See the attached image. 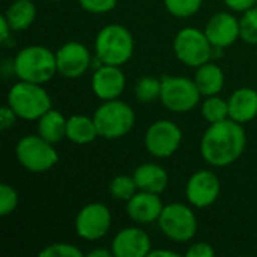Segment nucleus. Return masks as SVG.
<instances>
[{
  "instance_id": "nucleus-14",
  "label": "nucleus",
  "mask_w": 257,
  "mask_h": 257,
  "mask_svg": "<svg viewBox=\"0 0 257 257\" xmlns=\"http://www.w3.org/2000/svg\"><path fill=\"white\" fill-rule=\"evenodd\" d=\"M152 250L149 235L137 226L119 230L111 241L114 257H148Z\"/></svg>"
},
{
  "instance_id": "nucleus-11",
  "label": "nucleus",
  "mask_w": 257,
  "mask_h": 257,
  "mask_svg": "<svg viewBox=\"0 0 257 257\" xmlns=\"http://www.w3.org/2000/svg\"><path fill=\"white\" fill-rule=\"evenodd\" d=\"M111 227V212L107 205L93 202L83 206L75 217V232L84 241L102 239Z\"/></svg>"
},
{
  "instance_id": "nucleus-10",
  "label": "nucleus",
  "mask_w": 257,
  "mask_h": 257,
  "mask_svg": "<svg viewBox=\"0 0 257 257\" xmlns=\"http://www.w3.org/2000/svg\"><path fill=\"white\" fill-rule=\"evenodd\" d=\"M182 143L181 128L169 119H160L149 125L145 134V146L155 158H169Z\"/></svg>"
},
{
  "instance_id": "nucleus-39",
  "label": "nucleus",
  "mask_w": 257,
  "mask_h": 257,
  "mask_svg": "<svg viewBox=\"0 0 257 257\" xmlns=\"http://www.w3.org/2000/svg\"><path fill=\"white\" fill-rule=\"evenodd\" d=\"M256 6H257V0H256Z\"/></svg>"
},
{
  "instance_id": "nucleus-35",
  "label": "nucleus",
  "mask_w": 257,
  "mask_h": 257,
  "mask_svg": "<svg viewBox=\"0 0 257 257\" xmlns=\"http://www.w3.org/2000/svg\"><path fill=\"white\" fill-rule=\"evenodd\" d=\"M11 32H12L11 24H9L8 18H6V17H5V14H3V15L0 17V39H2V42L8 41V38H9Z\"/></svg>"
},
{
  "instance_id": "nucleus-3",
  "label": "nucleus",
  "mask_w": 257,
  "mask_h": 257,
  "mask_svg": "<svg viewBox=\"0 0 257 257\" xmlns=\"http://www.w3.org/2000/svg\"><path fill=\"white\" fill-rule=\"evenodd\" d=\"M95 53L104 65L122 66L134 54V36L122 24H107L95 38Z\"/></svg>"
},
{
  "instance_id": "nucleus-25",
  "label": "nucleus",
  "mask_w": 257,
  "mask_h": 257,
  "mask_svg": "<svg viewBox=\"0 0 257 257\" xmlns=\"http://www.w3.org/2000/svg\"><path fill=\"white\" fill-rule=\"evenodd\" d=\"M134 93H136V98L140 102L151 104L157 98H160V95H161V80H158V78H155L152 75L142 77L136 83Z\"/></svg>"
},
{
  "instance_id": "nucleus-15",
  "label": "nucleus",
  "mask_w": 257,
  "mask_h": 257,
  "mask_svg": "<svg viewBox=\"0 0 257 257\" xmlns=\"http://www.w3.org/2000/svg\"><path fill=\"white\" fill-rule=\"evenodd\" d=\"M92 92L102 101L117 99L126 86V78L120 66L101 65L92 75Z\"/></svg>"
},
{
  "instance_id": "nucleus-19",
  "label": "nucleus",
  "mask_w": 257,
  "mask_h": 257,
  "mask_svg": "<svg viewBox=\"0 0 257 257\" xmlns=\"http://www.w3.org/2000/svg\"><path fill=\"white\" fill-rule=\"evenodd\" d=\"M133 176L140 191L161 194L169 185V173L164 167L155 163H146L139 166L134 170Z\"/></svg>"
},
{
  "instance_id": "nucleus-7",
  "label": "nucleus",
  "mask_w": 257,
  "mask_h": 257,
  "mask_svg": "<svg viewBox=\"0 0 257 257\" xmlns=\"http://www.w3.org/2000/svg\"><path fill=\"white\" fill-rule=\"evenodd\" d=\"M214 45L208 39L205 30L197 27L181 29L173 39V51L179 62L190 68H199L200 65L212 59Z\"/></svg>"
},
{
  "instance_id": "nucleus-37",
  "label": "nucleus",
  "mask_w": 257,
  "mask_h": 257,
  "mask_svg": "<svg viewBox=\"0 0 257 257\" xmlns=\"http://www.w3.org/2000/svg\"><path fill=\"white\" fill-rule=\"evenodd\" d=\"M178 257L179 254L178 253H175V251H172V250H151V253H149V256L148 257Z\"/></svg>"
},
{
  "instance_id": "nucleus-9",
  "label": "nucleus",
  "mask_w": 257,
  "mask_h": 257,
  "mask_svg": "<svg viewBox=\"0 0 257 257\" xmlns=\"http://www.w3.org/2000/svg\"><path fill=\"white\" fill-rule=\"evenodd\" d=\"M158 226L166 238L175 242H188L197 233V217L184 203L164 205L158 218Z\"/></svg>"
},
{
  "instance_id": "nucleus-22",
  "label": "nucleus",
  "mask_w": 257,
  "mask_h": 257,
  "mask_svg": "<svg viewBox=\"0 0 257 257\" xmlns=\"http://www.w3.org/2000/svg\"><path fill=\"white\" fill-rule=\"evenodd\" d=\"M66 122L68 119H65L60 111L50 108L38 119V134L47 142L56 145L66 137Z\"/></svg>"
},
{
  "instance_id": "nucleus-6",
  "label": "nucleus",
  "mask_w": 257,
  "mask_h": 257,
  "mask_svg": "<svg viewBox=\"0 0 257 257\" xmlns=\"http://www.w3.org/2000/svg\"><path fill=\"white\" fill-rule=\"evenodd\" d=\"M15 155L18 163L32 173L48 172L59 161V154L53 148V143L47 142L39 134L21 137L17 143Z\"/></svg>"
},
{
  "instance_id": "nucleus-36",
  "label": "nucleus",
  "mask_w": 257,
  "mask_h": 257,
  "mask_svg": "<svg viewBox=\"0 0 257 257\" xmlns=\"http://www.w3.org/2000/svg\"><path fill=\"white\" fill-rule=\"evenodd\" d=\"M89 257H111L113 256V251L108 250V248H96V250H92L87 253Z\"/></svg>"
},
{
  "instance_id": "nucleus-28",
  "label": "nucleus",
  "mask_w": 257,
  "mask_h": 257,
  "mask_svg": "<svg viewBox=\"0 0 257 257\" xmlns=\"http://www.w3.org/2000/svg\"><path fill=\"white\" fill-rule=\"evenodd\" d=\"M169 14L176 18H190L197 14L203 5V0H163Z\"/></svg>"
},
{
  "instance_id": "nucleus-33",
  "label": "nucleus",
  "mask_w": 257,
  "mask_h": 257,
  "mask_svg": "<svg viewBox=\"0 0 257 257\" xmlns=\"http://www.w3.org/2000/svg\"><path fill=\"white\" fill-rule=\"evenodd\" d=\"M17 117H18V116L15 114V111H14L8 104L3 105L2 110H0V128H2L3 131L12 128V126L15 125Z\"/></svg>"
},
{
  "instance_id": "nucleus-32",
  "label": "nucleus",
  "mask_w": 257,
  "mask_h": 257,
  "mask_svg": "<svg viewBox=\"0 0 257 257\" xmlns=\"http://www.w3.org/2000/svg\"><path fill=\"white\" fill-rule=\"evenodd\" d=\"M214 254H215V250L208 242H196L190 245V248L185 253L187 257H212Z\"/></svg>"
},
{
  "instance_id": "nucleus-13",
  "label": "nucleus",
  "mask_w": 257,
  "mask_h": 257,
  "mask_svg": "<svg viewBox=\"0 0 257 257\" xmlns=\"http://www.w3.org/2000/svg\"><path fill=\"white\" fill-rule=\"evenodd\" d=\"M56 62L57 74L68 80H75L86 74L92 62V56L84 44L71 41L56 51Z\"/></svg>"
},
{
  "instance_id": "nucleus-16",
  "label": "nucleus",
  "mask_w": 257,
  "mask_h": 257,
  "mask_svg": "<svg viewBox=\"0 0 257 257\" xmlns=\"http://www.w3.org/2000/svg\"><path fill=\"white\" fill-rule=\"evenodd\" d=\"M205 33L214 47L227 48L241 38L239 20L230 12H217L208 20Z\"/></svg>"
},
{
  "instance_id": "nucleus-21",
  "label": "nucleus",
  "mask_w": 257,
  "mask_h": 257,
  "mask_svg": "<svg viewBox=\"0 0 257 257\" xmlns=\"http://www.w3.org/2000/svg\"><path fill=\"white\" fill-rule=\"evenodd\" d=\"M99 137L93 117L83 114L71 116L66 122V139L75 145H89Z\"/></svg>"
},
{
  "instance_id": "nucleus-30",
  "label": "nucleus",
  "mask_w": 257,
  "mask_h": 257,
  "mask_svg": "<svg viewBox=\"0 0 257 257\" xmlns=\"http://www.w3.org/2000/svg\"><path fill=\"white\" fill-rule=\"evenodd\" d=\"M18 206V193L9 184L0 185V215L6 217L12 214Z\"/></svg>"
},
{
  "instance_id": "nucleus-34",
  "label": "nucleus",
  "mask_w": 257,
  "mask_h": 257,
  "mask_svg": "<svg viewBox=\"0 0 257 257\" xmlns=\"http://www.w3.org/2000/svg\"><path fill=\"white\" fill-rule=\"evenodd\" d=\"M223 2L229 9L235 12H245L250 8L256 6V0H223Z\"/></svg>"
},
{
  "instance_id": "nucleus-5",
  "label": "nucleus",
  "mask_w": 257,
  "mask_h": 257,
  "mask_svg": "<svg viewBox=\"0 0 257 257\" xmlns=\"http://www.w3.org/2000/svg\"><path fill=\"white\" fill-rule=\"evenodd\" d=\"M93 120L99 137L116 140L126 136L136 125V113L133 107L123 101H104L93 113Z\"/></svg>"
},
{
  "instance_id": "nucleus-12",
  "label": "nucleus",
  "mask_w": 257,
  "mask_h": 257,
  "mask_svg": "<svg viewBox=\"0 0 257 257\" xmlns=\"http://www.w3.org/2000/svg\"><path fill=\"white\" fill-rule=\"evenodd\" d=\"M220 178L211 170H197L193 173L185 187V196L191 206L203 209L214 205L220 196Z\"/></svg>"
},
{
  "instance_id": "nucleus-40",
  "label": "nucleus",
  "mask_w": 257,
  "mask_h": 257,
  "mask_svg": "<svg viewBox=\"0 0 257 257\" xmlns=\"http://www.w3.org/2000/svg\"><path fill=\"white\" fill-rule=\"evenodd\" d=\"M256 57H257V51H256Z\"/></svg>"
},
{
  "instance_id": "nucleus-18",
  "label": "nucleus",
  "mask_w": 257,
  "mask_h": 257,
  "mask_svg": "<svg viewBox=\"0 0 257 257\" xmlns=\"http://www.w3.org/2000/svg\"><path fill=\"white\" fill-rule=\"evenodd\" d=\"M229 117L247 123L257 117V90L251 87L236 89L229 98Z\"/></svg>"
},
{
  "instance_id": "nucleus-1",
  "label": "nucleus",
  "mask_w": 257,
  "mask_h": 257,
  "mask_svg": "<svg viewBox=\"0 0 257 257\" xmlns=\"http://www.w3.org/2000/svg\"><path fill=\"white\" fill-rule=\"evenodd\" d=\"M247 136L242 123L226 119L211 123L200 140L202 158L212 167H227L244 154Z\"/></svg>"
},
{
  "instance_id": "nucleus-20",
  "label": "nucleus",
  "mask_w": 257,
  "mask_h": 257,
  "mask_svg": "<svg viewBox=\"0 0 257 257\" xmlns=\"http://www.w3.org/2000/svg\"><path fill=\"white\" fill-rule=\"evenodd\" d=\"M196 75L194 81L202 93V96H212L218 95L223 87H224V72L223 69L214 63V62H206L196 68Z\"/></svg>"
},
{
  "instance_id": "nucleus-24",
  "label": "nucleus",
  "mask_w": 257,
  "mask_h": 257,
  "mask_svg": "<svg viewBox=\"0 0 257 257\" xmlns=\"http://www.w3.org/2000/svg\"><path fill=\"white\" fill-rule=\"evenodd\" d=\"M202 116L209 123L226 120L229 119V102L218 95L206 96L202 104Z\"/></svg>"
},
{
  "instance_id": "nucleus-31",
  "label": "nucleus",
  "mask_w": 257,
  "mask_h": 257,
  "mask_svg": "<svg viewBox=\"0 0 257 257\" xmlns=\"http://www.w3.org/2000/svg\"><path fill=\"white\" fill-rule=\"evenodd\" d=\"M78 5L90 14H107L116 8L117 0H78Z\"/></svg>"
},
{
  "instance_id": "nucleus-38",
  "label": "nucleus",
  "mask_w": 257,
  "mask_h": 257,
  "mask_svg": "<svg viewBox=\"0 0 257 257\" xmlns=\"http://www.w3.org/2000/svg\"><path fill=\"white\" fill-rule=\"evenodd\" d=\"M53 2H60V0H53Z\"/></svg>"
},
{
  "instance_id": "nucleus-4",
  "label": "nucleus",
  "mask_w": 257,
  "mask_h": 257,
  "mask_svg": "<svg viewBox=\"0 0 257 257\" xmlns=\"http://www.w3.org/2000/svg\"><path fill=\"white\" fill-rule=\"evenodd\" d=\"M6 101L18 119L24 120H38L51 108V96L42 84L23 80L9 89Z\"/></svg>"
},
{
  "instance_id": "nucleus-41",
  "label": "nucleus",
  "mask_w": 257,
  "mask_h": 257,
  "mask_svg": "<svg viewBox=\"0 0 257 257\" xmlns=\"http://www.w3.org/2000/svg\"><path fill=\"white\" fill-rule=\"evenodd\" d=\"M33 2H35V0H33Z\"/></svg>"
},
{
  "instance_id": "nucleus-2",
  "label": "nucleus",
  "mask_w": 257,
  "mask_h": 257,
  "mask_svg": "<svg viewBox=\"0 0 257 257\" xmlns=\"http://www.w3.org/2000/svg\"><path fill=\"white\" fill-rule=\"evenodd\" d=\"M12 69L18 80L45 84L57 74L56 53L44 45L24 47L17 53Z\"/></svg>"
},
{
  "instance_id": "nucleus-17",
  "label": "nucleus",
  "mask_w": 257,
  "mask_h": 257,
  "mask_svg": "<svg viewBox=\"0 0 257 257\" xmlns=\"http://www.w3.org/2000/svg\"><path fill=\"white\" fill-rule=\"evenodd\" d=\"M163 208L164 205L160 199V194L140 190L126 202V214L137 224H151L158 221Z\"/></svg>"
},
{
  "instance_id": "nucleus-23",
  "label": "nucleus",
  "mask_w": 257,
  "mask_h": 257,
  "mask_svg": "<svg viewBox=\"0 0 257 257\" xmlns=\"http://www.w3.org/2000/svg\"><path fill=\"white\" fill-rule=\"evenodd\" d=\"M36 14L38 11L33 0H15L6 9L5 17L9 21L12 32H23L33 24Z\"/></svg>"
},
{
  "instance_id": "nucleus-8",
  "label": "nucleus",
  "mask_w": 257,
  "mask_h": 257,
  "mask_svg": "<svg viewBox=\"0 0 257 257\" xmlns=\"http://www.w3.org/2000/svg\"><path fill=\"white\" fill-rule=\"evenodd\" d=\"M202 93L194 81L188 77H163L161 95L163 105L173 113H188L200 102Z\"/></svg>"
},
{
  "instance_id": "nucleus-29",
  "label": "nucleus",
  "mask_w": 257,
  "mask_h": 257,
  "mask_svg": "<svg viewBox=\"0 0 257 257\" xmlns=\"http://www.w3.org/2000/svg\"><path fill=\"white\" fill-rule=\"evenodd\" d=\"M41 257H83V251L68 242H54L47 245L41 253Z\"/></svg>"
},
{
  "instance_id": "nucleus-26",
  "label": "nucleus",
  "mask_w": 257,
  "mask_h": 257,
  "mask_svg": "<svg viewBox=\"0 0 257 257\" xmlns=\"http://www.w3.org/2000/svg\"><path fill=\"white\" fill-rule=\"evenodd\" d=\"M137 191H139V188L134 181V176L119 175V176L113 178V181L110 182V194L114 200L128 202Z\"/></svg>"
},
{
  "instance_id": "nucleus-27",
  "label": "nucleus",
  "mask_w": 257,
  "mask_h": 257,
  "mask_svg": "<svg viewBox=\"0 0 257 257\" xmlns=\"http://www.w3.org/2000/svg\"><path fill=\"white\" fill-rule=\"evenodd\" d=\"M239 35L241 41L248 45H257V6L242 12L239 20Z\"/></svg>"
}]
</instances>
